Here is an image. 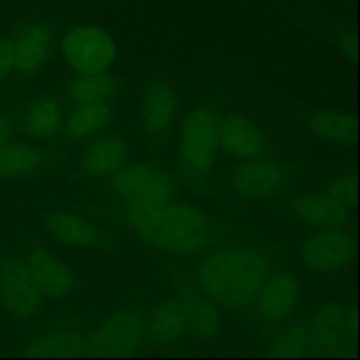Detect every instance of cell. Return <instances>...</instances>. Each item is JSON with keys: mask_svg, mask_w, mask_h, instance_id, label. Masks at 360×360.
<instances>
[{"mask_svg": "<svg viewBox=\"0 0 360 360\" xmlns=\"http://www.w3.org/2000/svg\"><path fill=\"white\" fill-rule=\"evenodd\" d=\"M123 218L137 238L167 255H197L217 239V227L206 213L174 200L151 207L127 206Z\"/></svg>", "mask_w": 360, "mask_h": 360, "instance_id": "1", "label": "cell"}, {"mask_svg": "<svg viewBox=\"0 0 360 360\" xmlns=\"http://www.w3.org/2000/svg\"><path fill=\"white\" fill-rule=\"evenodd\" d=\"M271 274V262L253 248L225 246L211 250L197 264V287L218 308L241 311L248 308Z\"/></svg>", "mask_w": 360, "mask_h": 360, "instance_id": "2", "label": "cell"}, {"mask_svg": "<svg viewBox=\"0 0 360 360\" xmlns=\"http://www.w3.org/2000/svg\"><path fill=\"white\" fill-rule=\"evenodd\" d=\"M220 120L213 108H197L183 120L178 164L181 178L190 185H202L210 179L220 150Z\"/></svg>", "mask_w": 360, "mask_h": 360, "instance_id": "3", "label": "cell"}, {"mask_svg": "<svg viewBox=\"0 0 360 360\" xmlns=\"http://www.w3.org/2000/svg\"><path fill=\"white\" fill-rule=\"evenodd\" d=\"M112 192L127 206L151 207L174 199V179L162 169L146 164L123 165L112 176Z\"/></svg>", "mask_w": 360, "mask_h": 360, "instance_id": "4", "label": "cell"}, {"mask_svg": "<svg viewBox=\"0 0 360 360\" xmlns=\"http://www.w3.org/2000/svg\"><path fill=\"white\" fill-rule=\"evenodd\" d=\"M146 341V315L137 309H120L91 333L84 334V354L123 355L139 350Z\"/></svg>", "mask_w": 360, "mask_h": 360, "instance_id": "5", "label": "cell"}, {"mask_svg": "<svg viewBox=\"0 0 360 360\" xmlns=\"http://www.w3.org/2000/svg\"><path fill=\"white\" fill-rule=\"evenodd\" d=\"M62 55L76 72H104L115 62L116 46L104 28L95 23H84L67 32L62 39Z\"/></svg>", "mask_w": 360, "mask_h": 360, "instance_id": "6", "label": "cell"}, {"mask_svg": "<svg viewBox=\"0 0 360 360\" xmlns=\"http://www.w3.org/2000/svg\"><path fill=\"white\" fill-rule=\"evenodd\" d=\"M0 306L20 320H32L42 311L44 295L32 280L23 259L0 260Z\"/></svg>", "mask_w": 360, "mask_h": 360, "instance_id": "7", "label": "cell"}, {"mask_svg": "<svg viewBox=\"0 0 360 360\" xmlns=\"http://www.w3.org/2000/svg\"><path fill=\"white\" fill-rule=\"evenodd\" d=\"M355 238L347 227L319 229L301 246L306 267L319 274H334L354 262Z\"/></svg>", "mask_w": 360, "mask_h": 360, "instance_id": "8", "label": "cell"}, {"mask_svg": "<svg viewBox=\"0 0 360 360\" xmlns=\"http://www.w3.org/2000/svg\"><path fill=\"white\" fill-rule=\"evenodd\" d=\"M308 327L311 354L345 355L355 336V316L343 304L334 302L313 313Z\"/></svg>", "mask_w": 360, "mask_h": 360, "instance_id": "9", "label": "cell"}, {"mask_svg": "<svg viewBox=\"0 0 360 360\" xmlns=\"http://www.w3.org/2000/svg\"><path fill=\"white\" fill-rule=\"evenodd\" d=\"M301 295V287L294 274L287 271L271 273L253 299V309L264 326H280L294 313Z\"/></svg>", "mask_w": 360, "mask_h": 360, "instance_id": "10", "label": "cell"}, {"mask_svg": "<svg viewBox=\"0 0 360 360\" xmlns=\"http://www.w3.org/2000/svg\"><path fill=\"white\" fill-rule=\"evenodd\" d=\"M13 44V74L28 77L37 72L55 48V30L42 21L25 23L11 35Z\"/></svg>", "mask_w": 360, "mask_h": 360, "instance_id": "11", "label": "cell"}, {"mask_svg": "<svg viewBox=\"0 0 360 360\" xmlns=\"http://www.w3.org/2000/svg\"><path fill=\"white\" fill-rule=\"evenodd\" d=\"M44 229L53 239L77 250H108L112 238L104 227L69 211H51L44 217Z\"/></svg>", "mask_w": 360, "mask_h": 360, "instance_id": "12", "label": "cell"}, {"mask_svg": "<svg viewBox=\"0 0 360 360\" xmlns=\"http://www.w3.org/2000/svg\"><path fill=\"white\" fill-rule=\"evenodd\" d=\"M285 183V169L274 158H248L232 171L231 185L245 199H266L276 193Z\"/></svg>", "mask_w": 360, "mask_h": 360, "instance_id": "13", "label": "cell"}, {"mask_svg": "<svg viewBox=\"0 0 360 360\" xmlns=\"http://www.w3.org/2000/svg\"><path fill=\"white\" fill-rule=\"evenodd\" d=\"M220 148L238 160L264 157L269 148L266 134L241 112H229L220 120Z\"/></svg>", "mask_w": 360, "mask_h": 360, "instance_id": "14", "label": "cell"}, {"mask_svg": "<svg viewBox=\"0 0 360 360\" xmlns=\"http://www.w3.org/2000/svg\"><path fill=\"white\" fill-rule=\"evenodd\" d=\"M32 280L35 281L41 294L48 299H63L72 294L76 280L69 267L49 250L30 248L23 257Z\"/></svg>", "mask_w": 360, "mask_h": 360, "instance_id": "15", "label": "cell"}, {"mask_svg": "<svg viewBox=\"0 0 360 360\" xmlns=\"http://www.w3.org/2000/svg\"><path fill=\"white\" fill-rule=\"evenodd\" d=\"M178 115V97L167 81H155L146 88L141 101L139 122L144 132L164 139Z\"/></svg>", "mask_w": 360, "mask_h": 360, "instance_id": "16", "label": "cell"}, {"mask_svg": "<svg viewBox=\"0 0 360 360\" xmlns=\"http://www.w3.org/2000/svg\"><path fill=\"white\" fill-rule=\"evenodd\" d=\"M292 217L315 229L347 227L352 220L350 207L334 200L329 193H304L287 204Z\"/></svg>", "mask_w": 360, "mask_h": 360, "instance_id": "17", "label": "cell"}, {"mask_svg": "<svg viewBox=\"0 0 360 360\" xmlns=\"http://www.w3.org/2000/svg\"><path fill=\"white\" fill-rule=\"evenodd\" d=\"M176 301L181 308L186 330L190 334L204 341L220 336L221 327H224L221 308H218L199 288H183Z\"/></svg>", "mask_w": 360, "mask_h": 360, "instance_id": "18", "label": "cell"}, {"mask_svg": "<svg viewBox=\"0 0 360 360\" xmlns=\"http://www.w3.org/2000/svg\"><path fill=\"white\" fill-rule=\"evenodd\" d=\"M129 158L127 141L118 134L94 137L81 158V167L90 178H111Z\"/></svg>", "mask_w": 360, "mask_h": 360, "instance_id": "19", "label": "cell"}, {"mask_svg": "<svg viewBox=\"0 0 360 360\" xmlns=\"http://www.w3.org/2000/svg\"><path fill=\"white\" fill-rule=\"evenodd\" d=\"M63 108L53 95L32 98L21 115V130L30 141H51L62 132Z\"/></svg>", "mask_w": 360, "mask_h": 360, "instance_id": "20", "label": "cell"}, {"mask_svg": "<svg viewBox=\"0 0 360 360\" xmlns=\"http://www.w3.org/2000/svg\"><path fill=\"white\" fill-rule=\"evenodd\" d=\"M122 90V83L115 74L95 72L81 74L65 88L67 102L74 108L90 104H111Z\"/></svg>", "mask_w": 360, "mask_h": 360, "instance_id": "21", "label": "cell"}, {"mask_svg": "<svg viewBox=\"0 0 360 360\" xmlns=\"http://www.w3.org/2000/svg\"><path fill=\"white\" fill-rule=\"evenodd\" d=\"M186 333L185 316L174 299L158 302L146 315V340L157 347L178 345Z\"/></svg>", "mask_w": 360, "mask_h": 360, "instance_id": "22", "label": "cell"}, {"mask_svg": "<svg viewBox=\"0 0 360 360\" xmlns=\"http://www.w3.org/2000/svg\"><path fill=\"white\" fill-rule=\"evenodd\" d=\"M44 165V153L30 141L9 139L0 146V179L34 174Z\"/></svg>", "mask_w": 360, "mask_h": 360, "instance_id": "23", "label": "cell"}, {"mask_svg": "<svg viewBox=\"0 0 360 360\" xmlns=\"http://www.w3.org/2000/svg\"><path fill=\"white\" fill-rule=\"evenodd\" d=\"M112 120L111 104L79 105L63 120L62 132L70 143H83L101 136Z\"/></svg>", "mask_w": 360, "mask_h": 360, "instance_id": "24", "label": "cell"}, {"mask_svg": "<svg viewBox=\"0 0 360 360\" xmlns=\"http://www.w3.org/2000/svg\"><path fill=\"white\" fill-rule=\"evenodd\" d=\"M308 129L319 139L348 144L355 139V118L341 111H315L308 118Z\"/></svg>", "mask_w": 360, "mask_h": 360, "instance_id": "25", "label": "cell"}, {"mask_svg": "<svg viewBox=\"0 0 360 360\" xmlns=\"http://www.w3.org/2000/svg\"><path fill=\"white\" fill-rule=\"evenodd\" d=\"M28 355H53V357H65V355H83L84 354V334L79 330L60 327V329L48 330L35 338L28 345Z\"/></svg>", "mask_w": 360, "mask_h": 360, "instance_id": "26", "label": "cell"}, {"mask_svg": "<svg viewBox=\"0 0 360 360\" xmlns=\"http://www.w3.org/2000/svg\"><path fill=\"white\" fill-rule=\"evenodd\" d=\"M273 355H308L311 354V338H309L308 322H295L285 323L276 334V338L271 343Z\"/></svg>", "mask_w": 360, "mask_h": 360, "instance_id": "27", "label": "cell"}, {"mask_svg": "<svg viewBox=\"0 0 360 360\" xmlns=\"http://www.w3.org/2000/svg\"><path fill=\"white\" fill-rule=\"evenodd\" d=\"M327 193L347 207H354L357 202V181L352 174H343L333 179L327 186Z\"/></svg>", "mask_w": 360, "mask_h": 360, "instance_id": "28", "label": "cell"}, {"mask_svg": "<svg viewBox=\"0 0 360 360\" xmlns=\"http://www.w3.org/2000/svg\"><path fill=\"white\" fill-rule=\"evenodd\" d=\"M13 72V44L11 35L0 37V83Z\"/></svg>", "mask_w": 360, "mask_h": 360, "instance_id": "29", "label": "cell"}, {"mask_svg": "<svg viewBox=\"0 0 360 360\" xmlns=\"http://www.w3.org/2000/svg\"><path fill=\"white\" fill-rule=\"evenodd\" d=\"M338 46H340L341 53H343L347 58L355 60L357 56V41H355V34L348 28L338 32Z\"/></svg>", "mask_w": 360, "mask_h": 360, "instance_id": "30", "label": "cell"}, {"mask_svg": "<svg viewBox=\"0 0 360 360\" xmlns=\"http://www.w3.org/2000/svg\"><path fill=\"white\" fill-rule=\"evenodd\" d=\"M16 120L11 115H2L0 112V146L6 144L7 141L13 139L14 132H16Z\"/></svg>", "mask_w": 360, "mask_h": 360, "instance_id": "31", "label": "cell"}]
</instances>
